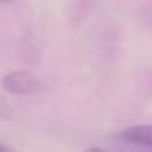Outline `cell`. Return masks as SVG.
I'll return each instance as SVG.
<instances>
[{
	"instance_id": "obj_2",
	"label": "cell",
	"mask_w": 152,
	"mask_h": 152,
	"mask_svg": "<svg viewBox=\"0 0 152 152\" xmlns=\"http://www.w3.org/2000/svg\"><path fill=\"white\" fill-rule=\"evenodd\" d=\"M115 137L121 142L134 145H142L152 151V124H136L124 128L115 134Z\"/></svg>"
},
{
	"instance_id": "obj_3",
	"label": "cell",
	"mask_w": 152,
	"mask_h": 152,
	"mask_svg": "<svg viewBox=\"0 0 152 152\" xmlns=\"http://www.w3.org/2000/svg\"><path fill=\"white\" fill-rule=\"evenodd\" d=\"M13 118V108L4 95H0V119H12Z\"/></svg>"
},
{
	"instance_id": "obj_1",
	"label": "cell",
	"mask_w": 152,
	"mask_h": 152,
	"mask_svg": "<svg viewBox=\"0 0 152 152\" xmlns=\"http://www.w3.org/2000/svg\"><path fill=\"white\" fill-rule=\"evenodd\" d=\"M2 88L12 95H36L46 90V83L30 70H12L2 79Z\"/></svg>"
},
{
	"instance_id": "obj_6",
	"label": "cell",
	"mask_w": 152,
	"mask_h": 152,
	"mask_svg": "<svg viewBox=\"0 0 152 152\" xmlns=\"http://www.w3.org/2000/svg\"><path fill=\"white\" fill-rule=\"evenodd\" d=\"M10 2H12V0H0V5H2V4H10Z\"/></svg>"
},
{
	"instance_id": "obj_4",
	"label": "cell",
	"mask_w": 152,
	"mask_h": 152,
	"mask_svg": "<svg viewBox=\"0 0 152 152\" xmlns=\"http://www.w3.org/2000/svg\"><path fill=\"white\" fill-rule=\"evenodd\" d=\"M85 152H106V151H103L100 147H88V149H85Z\"/></svg>"
},
{
	"instance_id": "obj_5",
	"label": "cell",
	"mask_w": 152,
	"mask_h": 152,
	"mask_svg": "<svg viewBox=\"0 0 152 152\" xmlns=\"http://www.w3.org/2000/svg\"><path fill=\"white\" fill-rule=\"evenodd\" d=\"M0 152H13V151H10V149H8L5 144H2V142H0Z\"/></svg>"
}]
</instances>
